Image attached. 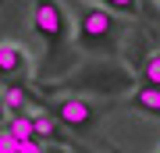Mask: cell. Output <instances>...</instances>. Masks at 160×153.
Returning a JSON list of instances; mask_svg holds the SVG:
<instances>
[{
  "label": "cell",
  "instance_id": "obj_7",
  "mask_svg": "<svg viewBox=\"0 0 160 153\" xmlns=\"http://www.w3.org/2000/svg\"><path fill=\"white\" fill-rule=\"evenodd\" d=\"M128 107L142 110V114H149V118H160V93L157 89H135L128 96Z\"/></svg>",
  "mask_w": 160,
  "mask_h": 153
},
{
  "label": "cell",
  "instance_id": "obj_4",
  "mask_svg": "<svg viewBox=\"0 0 160 153\" xmlns=\"http://www.w3.org/2000/svg\"><path fill=\"white\" fill-rule=\"evenodd\" d=\"M29 75V54L18 43H0V79H22Z\"/></svg>",
  "mask_w": 160,
  "mask_h": 153
},
{
  "label": "cell",
  "instance_id": "obj_10",
  "mask_svg": "<svg viewBox=\"0 0 160 153\" xmlns=\"http://www.w3.org/2000/svg\"><path fill=\"white\" fill-rule=\"evenodd\" d=\"M100 7L110 11V14H118V18H139L146 11L142 0H100Z\"/></svg>",
  "mask_w": 160,
  "mask_h": 153
},
{
  "label": "cell",
  "instance_id": "obj_12",
  "mask_svg": "<svg viewBox=\"0 0 160 153\" xmlns=\"http://www.w3.org/2000/svg\"><path fill=\"white\" fill-rule=\"evenodd\" d=\"M18 153H46V146H43V142H18Z\"/></svg>",
  "mask_w": 160,
  "mask_h": 153
},
{
  "label": "cell",
  "instance_id": "obj_3",
  "mask_svg": "<svg viewBox=\"0 0 160 153\" xmlns=\"http://www.w3.org/2000/svg\"><path fill=\"white\" fill-rule=\"evenodd\" d=\"M46 114H50L61 128L75 132V135H89V132L100 125V103H92L86 96H61V100L50 103Z\"/></svg>",
  "mask_w": 160,
  "mask_h": 153
},
{
  "label": "cell",
  "instance_id": "obj_5",
  "mask_svg": "<svg viewBox=\"0 0 160 153\" xmlns=\"http://www.w3.org/2000/svg\"><path fill=\"white\" fill-rule=\"evenodd\" d=\"M29 118H32V132H36V142H46V139H50V142H57V146H75V142L68 139V135H64V128L57 125V121H53L50 118V114H46V110H29Z\"/></svg>",
  "mask_w": 160,
  "mask_h": 153
},
{
  "label": "cell",
  "instance_id": "obj_11",
  "mask_svg": "<svg viewBox=\"0 0 160 153\" xmlns=\"http://www.w3.org/2000/svg\"><path fill=\"white\" fill-rule=\"evenodd\" d=\"M0 153H18V142H14L11 135H7L4 128H0Z\"/></svg>",
  "mask_w": 160,
  "mask_h": 153
},
{
  "label": "cell",
  "instance_id": "obj_13",
  "mask_svg": "<svg viewBox=\"0 0 160 153\" xmlns=\"http://www.w3.org/2000/svg\"><path fill=\"white\" fill-rule=\"evenodd\" d=\"M0 121H7V110H4V103H0Z\"/></svg>",
  "mask_w": 160,
  "mask_h": 153
},
{
  "label": "cell",
  "instance_id": "obj_2",
  "mask_svg": "<svg viewBox=\"0 0 160 153\" xmlns=\"http://www.w3.org/2000/svg\"><path fill=\"white\" fill-rule=\"evenodd\" d=\"M32 28L36 36L46 46V68L50 75H61L71 68V57H68V39H71V25L68 14L57 0H32Z\"/></svg>",
  "mask_w": 160,
  "mask_h": 153
},
{
  "label": "cell",
  "instance_id": "obj_8",
  "mask_svg": "<svg viewBox=\"0 0 160 153\" xmlns=\"http://www.w3.org/2000/svg\"><path fill=\"white\" fill-rule=\"evenodd\" d=\"M139 89H157L160 93V50H153L142 61V68H139Z\"/></svg>",
  "mask_w": 160,
  "mask_h": 153
},
{
  "label": "cell",
  "instance_id": "obj_1",
  "mask_svg": "<svg viewBox=\"0 0 160 153\" xmlns=\"http://www.w3.org/2000/svg\"><path fill=\"white\" fill-rule=\"evenodd\" d=\"M75 11V46L86 54H103V57H118L121 43H125V22L118 14L103 11L100 4L89 0H71Z\"/></svg>",
  "mask_w": 160,
  "mask_h": 153
},
{
  "label": "cell",
  "instance_id": "obj_6",
  "mask_svg": "<svg viewBox=\"0 0 160 153\" xmlns=\"http://www.w3.org/2000/svg\"><path fill=\"white\" fill-rule=\"evenodd\" d=\"M4 110H7V118H11V114H29V89H25L22 82H11L4 89Z\"/></svg>",
  "mask_w": 160,
  "mask_h": 153
},
{
  "label": "cell",
  "instance_id": "obj_9",
  "mask_svg": "<svg viewBox=\"0 0 160 153\" xmlns=\"http://www.w3.org/2000/svg\"><path fill=\"white\" fill-rule=\"evenodd\" d=\"M4 132H7L14 142H32V139H36L32 118H29V114H11V118H7V125H4Z\"/></svg>",
  "mask_w": 160,
  "mask_h": 153
}]
</instances>
